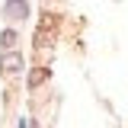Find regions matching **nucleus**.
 <instances>
[{
	"instance_id": "20e7f679",
	"label": "nucleus",
	"mask_w": 128,
	"mask_h": 128,
	"mask_svg": "<svg viewBox=\"0 0 128 128\" xmlns=\"http://www.w3.org/2000/svg\"><path fill=\"white\" fill-rule=\"evenodd\" d=\"M45 77H48V70H35V74L29 77V86H38V83H42Z\"/></svg>"
},
{
	"instance_id": "f03ea898",
	"label": "nucleus",
	"mask_w": 128,
	"mask_h": 128,
	"mask_svg": "<svg viewBox=\"0 0 128 128\" xmlns=\"http://www.w3.org/2000/svg\"><path fill=\"white\" fill-rule=\"evenodd\" d=\"M6 13L13 16V19H26L29 16V6H26V0H10L6 3Z\"/></svg>"
},
{
	"instance_id": "7ed1b4c3",
	"label": "nucleus",
	"mask_w": 128,
	"mask_h": 128,
	"mask_svg": "<svg viewBox=\"0 0 128 128\" xmlns=\"http://www.w3.org/2000/svg\"><path fill=\"white\" fill-rule=\"evenodd\" d=\"M16 42H19V35H16L13 29H6V32H3V35H0V45H3V48H13Z\"/></svg>"
},
{
	"instance_id": "f257e3e1",
	"label": "nucleus",
	"mask_w": 128,
	"mask_h": 128,
	"mask_svg": "<svg viewBox=\"0 0 128 128\" xmlns=\"http://www.w3.org/2000/svg\"><path fill=\"white\" fill-rule=\"evenodd\" d=\"M0 70H3V74H19V70H22V54L6 48V54L0 58Z\"/></svg>"
}]
</instances>
